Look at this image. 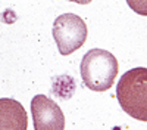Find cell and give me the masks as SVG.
I'll return each instance as SVG.
<instances>
[{"mask_svg":"<svg viewBox=\"0 0 147 130\" xmlns=\"http://www.w3.org/2000/svg\"><path fill=\"white\" fill-rule=\"evenodd\" d=\"M116 98L124 112L136 120L147 121V68L137 67L122 74Z\"/></svg>","mask_w":147,"mask_h":130,"instance_id":"1","label":"cell"},{"mask_svg":"<svg viewBox=\"0 0 147 130\" xmlns=\"http://www.w3.org/2000/svg\"><path fill=\"white\" fill-rule=\"evenodd\" d=\"M82 83L93 92H106L118 76V59L105 49H91L81 59Z\"/></svg>","mask_w":147,"mask_h":130,"instance_id":"2","label":"cell"},{"mask_svg":"<svg viewBox=\"0 0 147 130\" xmlns=\"http://www.w3.org/2000/svg\"><path fill=\"white\" fill-rule=\"evenodd\" d=\"M53 39L57 44L59 53L68 56L78 50L87 40V25L82 18L75 14H63L53 22Z\"/></svg>","mask_w":147,"mask_h":130,"instance_id":"3","label":"cell"},{"mask_svg":"<svg viewBox=\"0 0 147 130\" xmlns=\"http://www.w3.org/2000/svg\"><path fill=\"white\" fill-rule=\"evenodd\" d=\"M34 130H65V115L60 106L46 95H35L31 101Z\"/></svg>","mask_w":147,"mask_h":130,"instance_id":"4","label":"cell"},{"mask_svg":"<svg viewBox=\"0 0 147 130\" xmlns=\"http://www.w3.org/2000/svg\"><path fill=\"white\" fill-rule=\"evenodd\" d=\"M28 115L21 102L0 98V130H27Z\"/></svg>","mask_w":147,"mask_h":130,"instance_id":"5","label":"cell"},{"mask_svg":"<svg viewBox=\"0 0 147 130\" xmlns=\"http://www.w3.org/2000/svg\"><path fill=\"white\" fill-rule=\"evenodd\" d=\"M127 5L141 16H147V0H125Z\"/></svg>","mask_w":147,"mask_h":130,"instance_id":"6","label":"cell"},{"mask_svg":"<svg viewBox=\"0 0 147 130\" xmlns=\"http://www.w3.org/2000/svg\"><path fill=\"white\" fill-rule=\"evenodd\" d=\"M69 2H75V3H78V5H88L91 0H69Z\"/></svg>","mask_w":147,"mask_h":130,"instance_id":"7","label":"cell"}]
</instances>
